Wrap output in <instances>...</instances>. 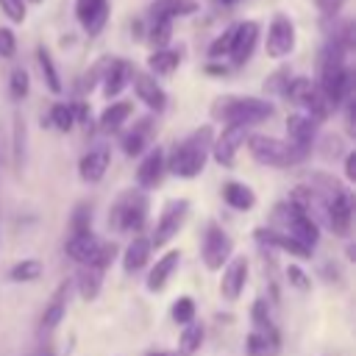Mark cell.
Listing matches in <instances>:
<instances>
[{
	"instance_id": "obj_1",
	"label": "cell",
	"mask_w": 356,
	"mask_h": 356,
	"mask_svg": "<svg viewBox=\"0 0 356 356\" xmlns=\"http://www.w3.org/2000/svg\"><path fill=\"white\" fill-rule=\"evenodd\" d=\"M345 50L334 36L325 42L323 53H320V81L317 89L323 92V97L328 100L331 108L342 106L350 97V70L345 64Z\"/></svg>"
},
{
	"instance_id": "obj_2",
	"label": "cell",
	"mask_w": 356,
	"mask_h": 356,
	"mask_svg": "<svg viewBox=\"0 0 356 356\" xmlns=\"http://www.w3.org/2000/svg\"><path fill=\"white\" fill-rule=\"evenodd\" d=\"M211 142H214V131L211 125H203L197 131H192L184 142H178L170 153V161H164V167L178 175V178H195L203 172L206 159L211 156Z\"/></svg>"
},
{
	"instance_id": "obj_3",
	"label": "cell",
	"mask_w": 356,
	"mask_h": 356,
	"mask_svg": "<svg viewBox=\"0 0 356 356\" xmlns=\"http://www.w3.org/2000/svg\"><path fill=\"white\" fill-rule=\"evenodd\" d=\"M275 114V106L261 97H220L211 108L214 120H222L225 125H256L261 120H270Z\"/></svg>"
},
{
	"instance_id": "obj_4",
	"label": "cell",
	"mask_w": 356,
	"mask_h": 356,
	"mask_svg": "<svg viewBox=\"0 0 356 356\" xmlns=\"http://www.w3.org/2000/svg\"><path fill=\"white\" fill-rule=\"evenodd\" d=\"M147 211H150V203H147V195L142 189H128L117 197V203L111 206V214H108V222L117 228V231H125V234H139L147 222Z\"/></svg>"
},
{
	"instance_id": "obj_5",
	"label": "cell",
	"mask_w": 356,
	"mask_h": 356,
	"mask_svg": "<svg viewBox=\"0 0 356 356\" xmlns=\"http://www.w3.org/2000/svg\"><path fill=\"white\" fill-rule=\"evenodd\" d=\"M245 145H248V153L253 156V161H259V164H264V167H278V170H284V167H292V164L300 161L298 153L286 145V139L250 134V136L245 139Z\"/></svg>"
},
{
	"instance_id": "obj_6",
	"label": "cell",
	"mask_w": 356,
	"mask_h": 356,
	"mask_svg": "<svg viewBox=\"0 0 356 356\" xmlns=\"http://www.w3.org/2000/svg\"><path fill=\"white\" fill-rule=\"evenodd\" d=\"M275 217L284 220V234H289L292 239H298L309 250L320 242V225L300 206H295V203H278L275 206Z\"/></svg>"
},
{
	"instance_id": "obj_7",
	"label": "cell",
	"mask_w": 356,
	"mask_h": 356,
	"mask_svg": "<svg viewBox=\"0 0 356 356\" xmlns=\"http://www.w3.org/2000/svg\"><path fill=\"white\" fill-rule=\"evenodd\" d=\"M231 253H234V239L225 234L222 225L209 222V228L203 234V245H200V259H203L206 270H211V273L222 270L228 264Z\"/></svg>"
},
{
	"instance_id": "obj_8",
	"label": "cell",
	"mask_w": 356,
	"mask_h": 356,
	"mask_svg": "<svg viewBox=\"0 0 356 356\" xmlns=\"http://www.w3.org/2000/svg\"><path fill=\"white\" fill-rule=\"evenodd\" d=\"M189 217V200L186 197H178V200H170L159 220H156V228H153V236H150V248H164L186 222Z\"/></svg>"
},
{
	"instance_id": "obj_9",
	"label": "cell",
	"mask_w": 356,
	"mask_h": 356,
	"mask_svg": "<svg viewBox=\"0 0 356 356\" xmlns=\"http://www.w3.org/2000/svg\"><path fill=\"white\" fill-rule=\"evenodd\" d=\"M295 22L286 17V14H273L270 25H267V39H264V53L275 61L286 58L292 50H295Z\"/></svg>"
},
{
	"instance_id": "obj_10",
	"label": "cell",
	"mask_w": 356,
	"mask_h": 356,
	"mask_svg": "<svg viewBox=\"0 0 356 356\" xmlns=\"http://www.w3.org/2000/svg\"><path fill=\"white\" fill-rule=\"evenodd\" d=\"M314 134H317V122L306 114H289L286 117V145L298 153V159L303 161L314 145Z\"/></svg>"
},
{
	"instance_id": "obj_11",
	"label": "cell",
	"mask_w": 356,
	"mask_h": 356,
	"mask_svg": "<svg viewBox=\"0 0 356 356\" xmlns=\"http://www.w3.org/2000/svg\"><path fill=\"white\" fill-rule=\"evenodd\" d=\"M248 128L245 125H225L222 134L211 142V156L220 167H234V159H236V150L245 145L248 139Z\"/></svg>"
},
{
	"instance_id": "obj_12",
	"label": "cell",
	"mask_w": 356,
	"mask_h": 356,
	"mask_svg": "<svg viewBox=\"0 0 356 356\" xmlns=\"http://www.w3.org/2000/svg\"><path fill=\"white\" fill-rule=\"evenodd\" d=\"M323 211H325L328 228H331L337 236H348V234H350L353 203H350V195H348V189H342V192H334V195H331V197L323 203Z\"/></svg>"
},
{
	"instance_id": "obj_13",
	"label": "cell",
	"mask_w": 356,
	"mask_h": 356,
	"mask_svg": "<svg viewBox=\"0 0 356 356\" xmlns=\"http://www.w3.org/2000/svg\"><path fill=\"white\" fill-rule=\"evenodd\" d=\"M256 42H259V22H253V19L236 22V25H234V33H231V50H228L231 61H234L236 67L245 64V61L253 56Z\"/></svg>"
},
{
	"instance_id": "obj_14",
	"label": "cell",
	"mask_w": 356,
	"mask_h": 356,
	"mask_svg": "<svg viewBox=\"0 0 356 356\" xmlns=\"http://www.w3.org/2000/svg\"><path fill=\"white\" fill-rule=\"evenodd\" d=\"M248 259L245 256H234L228 259V264L222 267V278H220V295L222 300H239L245 284H248Z\"/></svg>"
},
{
	"instance_id": "obj_15",
	"label": "cell",
	"mask_w": 356,
	"mask_h": 356,
	"mask_svg": "<svg viewBox=\"0 0 356 356\" xmlns=\"http://www.w3.org/2000/svg\"><path fill=\"white\" fill-rule=\"evenodd\" d=\"M131 83H134L136 97H139L150 111H164V108H167V92L161 89V83H159L150 72L131 70Z\"/></svg>"
},
{
	"instance_id": "obj_16",
	"label": "cell",
	"mask_w": 356,
	"mask_h": 356,
	"mask_svg": "<svg viewBox=\"0 0 356 356\" xmlns=\"http://www.w3.org/2000/svg\"><path fill=\"white\" fill-rule=\"evenodd\" d=\"M75 17L89 36H97L108 22V0H75Z\"/></svg>"
},
{
	"instance_id": "obj_17",
	"label": "cell",
	"mask_w": 356,
	"mask_h": 356,
	"mask_svg": "<svg viewBox=\"0 0 356 356\" xmlns=\"http://www.w3.org/2000/svg\"><path fill=\"white\" fill-rule=\"evenodd\" d=\"M164 150L161 147H150L147 153H145V159L139 161V167H136V186L142 189V192H147V189H156L159 184H161V175H164Z\"/></svg>"
},
{
	"instance_id": "obj_18",
	"label": "cell",
	"mask_w": 356,
	"mask_h": 356,
	"mask_svg": "<svg viewBox=\"0 0 356 356\" xmlns=\"http://www.w3.org/2000/svg\"><path fill=\"white\" fill-rule=\"evenodd\" d=\"M97 250H100V239H97L92 231L70 234V236H67V242H64V253H67L75 264H81V267L92 264V261H95V256H97Z\"/></svg>"
},
{
	"instance_id": "obj_19",
	"label": "cell",
	"mask_w": 356,
	"mask_h": 356,
	"mask_svg": "<svg viewBox=\"0 0 356 356\" xmlns=\"http://www.w3.org/2000/svg\"><path fill=\"white\" fill-rule=\"evenodd\" d=\"M256 242L267 245V248H275V250H284V253H292L298 259H312V250L306 245H300L298 239H292L289 234L284 231H273V228H256Z\"/></svg>"
},
{
	"instance_id": "obj_20",
	"label": "cell",
	"mask_w": 356,
	"mask_h": 356,
	"mask_svg": "<svg viewBox=\"0 0 356 356\" xmlns=\"http://www.w3.org/2000/svg\"><path fill=\"white\" fill-rule=\"evenodd\" d=\"M100 81H103V95L106 97H117L131 83V64L120 61V58H108Z\"/></svg>"
},
{
	"instance_id": "obj_21",
	"label": "cell",
	"mask_w": 356,
	"mask_h": 356,
	"mask_svg": "<svg viewBox=\"0 0 356 356\" xmlns=\"http://www.w3.org/2000/svg\"><path fill=\"white\" fill-rule=\"evenodd\" d=\"M178 264H181V250H167V253H164L161 259H156V264L150 267L145 286H147L150 292H161V289L167 286L170 275L178 270Z\"/></svg>"
},
{
	"instance_id": "obj_22",
	"label": "cell",
	"mask_w": 356,
	"mask_h": 356,
	"mask_svg": "<svg viewBox=\"0 0 356 356\" xmlns=\"http://www.w3.org/2000/svg\"><path fill=\"white\" fill-rule=\"evenodd\" d=\"M108 161H111L108 147H95V150H89V153L81 159V164H78V175H81L86 184H97V181L106 175Z\"/></svg>"
},
{
	"instance_id": "obj_23",
	"label": "cell",
	"mask_w": 356,
	"mask_h": 356,
	"mask_svg": "<svg viewBox=\"0 0 356 356\" xmlns=\"http://www.w3.org/2000/svg\"><path fill=\"white\" fill-rule=\"evenodd\" d=\"M150 19H178V17H192L200 11L197 0H156L150 8Z\"/></svg>"
},
{
	"instance_id": "obj_24",
	"label": "cell",
	"mask_w": 356,
	"mask_h": 356,
	"mask_svg": "<svg viewBox=\"0 0 356 356\" xmlns=\"http://www.w3.org/2000/svg\"><path fill=\"white\" fill-rule=\"evenodd\" d=\"M220 195H222V203L231 206V209H236V211H250L256 206L253 189L248 184H239V181H225L222 189H220Z\"/></svg>"
},
{
	"instance_id": "obj_25",
	"label": "cell",
	"mask_w": 356,
	"mask_h": 356,
	"mask_svg": "<svg viewBox=\"0 0 356 356\" xmlns=\"http://www.w3.org/2000/svg\"><path fill=\"white\" fill-rule=\"evenodd\" d=\"M131 114H134V103L117 100V103H111V106L103 108V114H100V120H97V128H100L103 134H114V131H120V128L131 120Z\"/></svg>"
},
{
	"instance_id": "obj_26",
	"label": "cell",
	"mask_w": 356,
	"mask_h": 356,
	"mask_svg": "<svg viewBox=\"0 0 356 356\" xmlns=\"http://www.w3.org/2000/svg\"><path fill=\"white\" fill-rule=\"evenodd\" d=\"M150 250H153V248H150V239H147V236H134V239L128 242L125 253H122V270H125L128 275L139 273V270L147 264Z\"/></svg>"
},
{
	"instance_id": "obj_27",
	"label": "cell",
	"mask_w": 356,
	"mask_h": 356,
	"mask_svg": "<svg viewBox=\"0 0 356 356\" xmlns=\"http://www.w3.org/2000/svg\"><path fill=\"white\" fill-rule=\"evenodd\" d=\"M64 314H67V284H61L56 292H53V298H50V303H47V309L42 312V320H39V331H53L61 320H64Z\"/></svg>"
},
{
	"instance_id": "obj_28",
	"label": "cell",
	"mask_w": 356,
	"mask_h": 356,
	"mask_svg": "<svg viewBox=\"0 0 356 356\" xmlns=\"http://www.w3.org/2000/svg\"><path fill=\"white\" fill-rule=\"evenodd\" d=\"M36 61H39V72H42L44 86H47L53 95H61L64 83H61V75H58V70H56V64H53V56L47 53V47H44V44H39V47H36Z\"/></svg>"
},
{
	"instance_id": "obj_29",
	"label": "cell",
	"mask_w": 356,
	"mask_h": 356,
	"mask_svg": "<svg viewBox=\"0 0 356 356\" xmlns=\"http://www.w3.org/2000/svg\"><path fill=\"white\" fill-rule=\"evenodd\" d=\"M181 64V50H172V47H161V50H153V56L147 58V70L150 75H170L175 67Z\"/></svg>"
},
{
	"instance_id": "obj_30",
	"label": "cell",
	"mask_w": 356,
	"mask_h": 356,
	"mask_svg": "<svg viewBox=\"0 0 356 356\" xmlns=\"http://www.w3.org/2000/svg\"><path fill=\"white\" fill-rule=\"evenodd\" d=\"M150 120H139L134 125V131H128L122 136V153L125 156H139L145 147H147V139H150Z\"/></svg>"
},
{
	"instance_id": "obj_31",
	"label": "cell",
	"mask_w": 356,
	"mask_h": 356,
	"mask_svg": "<svg viewBox=\"0 0 356 356\" xmlns=\"http://www.w3.org/2000/svg\"><path fill=\"white\" fill-rule=\"evenodd\" d=\"M100 286H103V270L86 264L78 270V295L83 300H95L100 295Z\"/></svg>"
},
{
	"instance_id": "obj_32",
	"label": "cell",
	"mask_w": 356,
	"mask_h": 356,
	"mask_svg": "<svg viewBox=\"0 0 356 356\" xmlns=\"http://www.w3.org/2000/svg\"><path fill=\"white\" fill-rule=\"evenodd\" d=\"M278 350V337L250 331L245 339V356H273Z\"/></svg>"
},
{
	"instance_id": "obj_33",
	"label": "cell",
	"mask_w": 356,
	"mask_h": 356,
	"mask_svg": "<svg viewBox=\"0 0 356 356\" xmlns=\"http://www.w3.org/2000/svg\"><path fill=\"white\" fill-rule=\"evenodd\" d=\"M42 273H44V267H42L39 259H22V261H17V264L8 270V278H11L14 284H31V281H39Z\"/></svg>"
},
{
	"instance_id": "obj_34",
	"label": "cell",
	"mask_w": 356,
	"mask_h": 356,
	"mask_svg": "<svg viewBox=\"0 0 356 356\" xmlns=\"http://www.w3.org/2000/svg\"><path fill=\"white\" fill-rule=\"evenodd\" d=\"M203 325L200 323H189V325H184V331H181V339H178V356H192V353H197L200 350V345H203Z\"/></svg>"
},
{
	"instance_id": "obj_35",
	"label": "cell",
	"mask_w": 356,
	"mask_h": 356,
	"mask_svg": "<svg viewBox=\"0 0 356 356\" xmlns=\"http://www.w3.org/2000/svg\"><path fill=\"white\" fill-rule=\"evenodd\" d=\"M250 320H253V331L259 334H270V337H278L273 320H270V312H267V300L264 298H256L253 306H250Z\"/></svg>"
},
{
	"instance_id": "obj_36",
	"label": "cell",
	"mask_w": 356,
	"mask_h": 356,
	"mask_svg": "<svg viewBox=\"0 0 356 356\" xmlns=\"http://www.w3.org/2000/svg\"><path fill=\"white\" fill-rule=\"evenodd\" d=\"M11 161H14V170H22L25 164V120L22 114L17 111L14 114V145H11Z\"/></svg>"
},
{
	"instance_id": "obj_37",
	"label": "cell",
	"mask_w": 356,
	"mask_h": 356,
	"mask_svg": "<svg viewBox=\"0 0 356 356\" xmlns=\"http://www.w3.org/2000/svg\"><path fill=\"white\" fill-rule=\"evenodd\" d=\"M170 317H172L175 325H189V323H195V300H192L189 295L175 298V303H172V309H170Z\"/></svg>"
},
{
	"instance_id": "obj_38",
	"label": "cell",
	"mask_w": 356,
	"mask_h": 356,
	"mask_svg": "<svg viewBox=\"0 0 356 356\" xmlns=\"http://www.w3.org/2000/svg\"><path fill=\"white\" fill-rule=\"evenodd\" d=\"M147 33H150V36H147L150 44H153L156 50H161V47H167L170 39H172V22H170V19H153Z\"/></svg>"
},
{
	"instance_id": "obj_39",
	"label": "cell",
	"mask_w": 356,
	"mask_h": 356,
	"mask_svg": "<svg viewBox=\"0 0 356 356\" xmlns=\"http://www.w3.org/2000/svg\"><path fill=\"white\" fill-rule=\"evenodd\" d=\"M50 122L61 131V134H67V131H72V125H75V114H72V106H67V103H56L53 108H50Z\"/></svg>"
},
{
	"instance_id": "obj_40",
	"label": "cell",
	"mask_w": 356,
	"mask_h": 356,
	"mask_svg": "<svg viewBox=\"0 0 356 356\" xmlns=\"http://www.w3.org/2000/svg\"><path fill=\"white\" fill-rule=\"evenodd\" d=\"M70 228H72V234L92 231V206H89V203H78V206H75L72 220H70Z\"/></svg>"
},
{
	"instance_id": "obj_41",
	"label": "cell",
	"mask_w": 356,
	"mask_h": 356,
	"mask_svg": "<svg viewBox=\"0 0 356 356\" xmlns=\"http://www.w3.org/2000/svg\"><path fill=\"white\" fill-rule=\"evenodd\" d=\"M28 86H31L28 72H25L22 67L11 70V78H8V92H11V97H14V100H22V97L28 95Z\"/></svg>"
},
{
	"instance_id": "obj_42",
	"label": "cell",
	"mask_w": 356,
	"mask_h": 356,
	"mask_svg": "<svg viewBox=\"0 0 356 356\" xmlns=\"http://www.w3.org/2000/svg\"><path fill=\"white\" fill-rule=\"evenodd\" d=\"M284 275H286L289 286H295L298 292H309V289H312V278H309L298 264H289V267L284 270Z\"/></svg>"
},
{
	"instance_id": "obj_43",
	"label": "cell",
	"mask_w": 356,
	"mask_h": 356,
	"mask_svg": "<svg viewBox=\"0 0 356 356\" xmlns=\"http://www.w3.org/2000/svg\"><path fill=\"white\" fill-rule=\"evenodd\" d=\"M231 33H234V25L225 28V31L209 44V56H211V58H222V56H228V50H231Z\"/></svg>"
},
{
	"instance_id": "obj_44",
	"label": "cell",
	"mask_w": 356,
	"mask_h": 356,
	"mask_svg": "<svg viewBox=\"0 0 356 356\" xmlns=\"http://www.w3.org/2000/svg\"><path fill=\"white\" fill-rule=\"evenodd\" d=\"M0 11L11 19V22H25V17H28V11H25V3L22 0H0Z\"/></svg>"
},
{
	"instance_id": "obj_45",
	"label": "cell",
	"mask_w": 356,
	"mask_h": 356,
	"mask_svg": "<svg viewBox=\"0 0 356 356\" xmlns=\"http://www.w3.org/2000/svg\"><path fill=\"white\" fill-rule=\"evenodd\" d=\"M17 53V36L11 28H0V58H14Z\"/></svg>"
},
{
	"instance_id": "obj_46",
	"label": "cell",
	"mask_w": 356,
	"mask_h": 356,
	"mask_svg": "<svg viewBox=\"0 0 356 356\" xmlns=\"http://www.w3.org/2000/svg\"><path fill=\"white\" fill-rule=\"evenodd\" d=\"M286 83H289V70H278V72H273V75L264 81V89H267V92H278V95H284Z\"/></svg>"
},
{
	"instance_id": "obj_47",
	"label": "cell",
	"mask_w": 356,
	"mask_h": 356,
	"mask_svg": "<svg viewBox=\"0 0 356 356\" xmlns=\"http://www.w3.org/2000/svg\"><path fill=\"white\" fill-rule=\"evenodd\" d=\"M345 178H348V181L356 178V153H348V156H345Z\"/></svg>"
},
{
	"instance_id": "obj_48",
	"label": "cell",
	"mask_w": 356,
	"mask_h": 356,
	"mask_svg": "<svg viewBox=\"0 0 356 356\" xmlns=\"http://www.w3.org/2000/svg\"><path fill=\"white\" fill-rule=\"evenodd\" d=\"M147 356H170V353H164V350H153V353H147Z\"/></svg>"
},
{
	"instance_id": "obj_49",
	"label": "cell",
	"mask_w": 356,
	"mask_h": 356,
	"mask_svg": "<svg viewBox=\"0 0 356 356\" xmlns=\"http://www.w3.org/2000/svg\"><path fill=\"white\" fill-rule=\"evenodd\" d=\"M220 3H236V0H220Z\"/></svg>"
},
{
	"instance_id": "obj_50",
	"label": "cell",
	"mask_w": 356,
	"mask_h": 356,
	"mask_svg": "<svg viewBox=\"0 0 356 356\" xmlns=\"http://www.w3.org/2000/svg\"><path fill=\"white\" fill-rule=\"evenodd\" d=\"M31 3H42V0H31Z\"/></svg>"
}]
</instances>
